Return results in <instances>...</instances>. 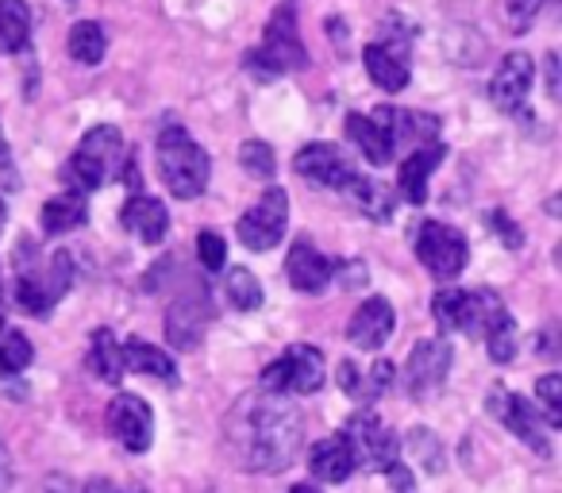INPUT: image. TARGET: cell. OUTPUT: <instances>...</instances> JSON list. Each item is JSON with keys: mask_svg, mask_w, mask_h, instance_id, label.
<instances>
[{"mask_svg": "<svg viewBox=\"0 0 562 493\" xmlns=\"http://www.w3.org/2000/svg\"><path fill=\"white\" fill-rule=\"evenodd\" d=\"M66 51H70L74 63L81 66H97L109 51V35L97 20H81V24L70 27V40H66Z\"/></svg>", "mask_w": 562, "mask_h": 493, "instance_id": "4316f807", "label": "cell"}, {"mask_svg": "<svg viewBox=\"0 0 562 493\" xmlns=\"http://www.w3.org/2000/svg\"><path fill=\"white\" fill-rule=\"evenodd\" d=\"M490 413L497 416V421L505 424L516 439H524L528 447H536L539 455L551 451L543 424H539V413L531 408L528 397H520V393H508V390H493L490 393Z\"/></svg>", "mask_w": 562, "mask_h": 493, "instance_id": "4fadbf2b", "label": "cell"}, {"mask_svg": "<svg viewBox=\"0 0 562 493\" xmlns=\"http://www.w3.org/2000/svg\"><path fill=\"white\" fill-rule=\"evenodd\" d=\"M390 382H393V362L378 359L374 367H370V378H367V382H359V401L382 397V393L390 390Z\"/></svg>", "mask_w": 562, "mask_h": 493, "instance_id": "d590c367", "label": "cell"}, {"mask_svg": "<svg viewBox=\"0 0 562 493\" xmlns=\"http://www.w3.org/2000/svg\"><path fill=\"white\" fill-rule=\"evenodd\" d=\"M293 170H297L305 181L339 189V193H344V189L355 181V173H359L351 163H347L344 150H339L336 143H308V147H301L297 158H293Z\"/></svg>", "mask_w": 562, "mask_h": 493, "instance_id": "30bf717a", "label": "cell"}, {"mask_svg": "<svg viewBox=\"0 0 562 493\" xmlns=\"http://www.w3.org/2000/svg\"><path fill=\"white\" fill-rule=\"evenodd\" d=\"M347 135H351V143L362 150V158H367L370 166H385L393 163V135L382 127V120L374 116H362V112H351L347 116Z\"/></svg>", "mask_w": 562, "mask_h": 493, "instance_id": "ffe728a7", "label": "cell"}, {"mask_svg": "<svg viewBox=\"0 0 562 493\" xmlns=\"http://www.w3.org/2000/svg\"><path fill=\"white\" fill-rule=\"evenodd\" d=\"M505 4H508V20H513V32H528L531 20L543 9V0H505Z\"/></svg>", "mask_w": 562, "mask_h": 493, "instance_id": "8d00e7d4", "label": "cell"}, {"mask_svg": "<svg viewBox=\"0 0 562 493\" xmlns=\"http://www.w3.org/2000/svg\"><path fill=\"white\" fill-rule=\"evenodd\" d=\"M482 336H485V347H490L493 362H513V355H516V324H513V316H508L505 305L493 309L490 321H485V328H482Z\"/></svg>", "mask_w": 562, "mask_h": 493, "instance_id": "f1b7e54d", "label": "cell"}, {"mask_svg": "<svg viewBox=\"0 0 562 493\" xmlns=\"http://www.w3.org/2000/svg\"><path fill=\"white\" fill-rule=\"evenodd\" d=\"M120 359H124V370H132V374H150L166 385H178V367H173V359L162 347L147 344V339H127V344L120 347Z\"/></svg>", "mask_w": 562, "mask_h": 493, "instance_id": "603a6c76", "label": "cell"}, {"mask_svg": "<svg viewBox=\"0 0 562 493\" xmlns=\"http://www.w3.org/2000/svg\"><path fill=\"white\" fill-rule=\"evenodd\" d=\"M536 397H539V405H543V421L551 424V428H559L562 424V378L543 374L536 382Z\"/></svg>", "mask_w": 562, "mask_h": 493, "instance_id": "836d02e7", "label": "cell"}, {"mask_svg": "<svg viewBox=\"0 0 562 493\" xmlns=\"http://www.w3.org/2000/svg\"><path fill=\"white\" fill-rule=\"evenodd\" d=\"M43 493H78V485H74L70 478H63V474H50L47 490H43Z\"/></svg>", "mask_w": 562, "mask_h": 493, "instance_id": "60d3db41", "label": "cell"}, {"mask_svg": "<svg viewBox=\"0 0 562 493\" xmlns=\"http://www.w3.org/2000/svg\"><path fill=\"white\" fill-rule=\"evenodd\" d=\"M305 66H308V51L297 32V4L285 0V4L273 9L262 43L247 55V70L255 74L258 81H273L290 70H305Z\"/></svg>", "mask_w": 562, "mask_h": 493, "instance_id": "7a4b0ae2", "label": "cell"}, {"mask_svg": "<svg viewBox=\"0 0 562 493\" xmlns=\"http://www.w3.org/2000/svg\"><path fill=\"white\" fill-rule=\"evenodd\" d=\"M120 220H124L127 232L139 235L143 243H162L166 232H170V212H166V204L155 201V197H143V193L127 197Z\"/></svg>", "mask_w": 562, "mask_h": 493, "instance_id": "d6986e66", "label": "cell"}, {"mask_svg": "<svg viewBox=\"0 0 562 493\" xmlns=\"http://www.w3.org/2000/svg\"><path fill=\"white\" fill-rule=\"evenodd\" d=\"M9 163V150H4V139H0V166Z\"/></svg>", "mask_w": 562, "mask_h": 493, "instance_id": "f6af8a7d", "label": "cell"}, {"mask_svg": "<svg viewBox=\"0 0 562 493\" xmlns=\"http://www.w3.org/2000/svg\"><path fill=\"white\" fill-rule=\"evenodd\" d=\"M4 216H9V204H4V197H0V227H4Z\"/></svg>", "mask_w": 562, "mask_h": 493, "instance_id": "ee69618b", "label": "cell"}, {"mask_svg": "<svg viewBox=\"0 0 562 493\" xmlns=\"http://www.w3.org/2000/svg\"><path fill=\"white\" fill-rule=\"evenodd\" d=\"M490 224H493V232H497V235H501V239H505V243H508V247H520V243H524L520 227H516V224H513V220H508V216H505V212H493V216H490Z\"/></svg>", "mask_w": 562, "mask_h": 493, "instance_id": "74e56055", "label": "cell"}, {"mask_svg": "<svg viewBox=\"0 0 562 493\" xmlns=\"http://www.w3.org/2000/svg\"><path fill=\"white\" fill-rule=\"evenodd\" d=\"M447 370H451V347L439 344V339H424V344H416L413 355H408V367H405L408 393L428 397L431 390L443 385Z\"/></svg>", "mask_w": 562, "mask_h": 493, "instance_id": "9a60e30c", "label": "cell"}, {"mask_svg": "<svg viewBox=\"0 0 562 493\" xmlns=\"http://www.w3.org/2000/svg\"><path fill=\"white\" fill-rule=\"evenodd\" d=\"M70 278H74V262H70V255H66V251L55 255L50 282H47V278H35V274H20V282H16L20 309H27V313H35V316H47L50 309H55V301L66 293Z\"/></svg>", "mask_w": 562, "mask_h": 493, "instance_id": "5bb4252c", "label": "cell"}, {"mask_svg": "<svg viewBox=\"0 0 562 493\" xmlns=\"http://www.w3.org/2000/svg\"><path fill=\"white\" fill-rule=\"evenodd\" d=\"M196 255H201V262H204L209 270H224V259H227V243H224V235L201 232V235H196Z\"/></svg>", "mask_w": 562, "mask_h": 493, "instance_id": "e575fe53", "label": "cell"}, {"mask_svg": "<svg viewBox=\"0 0 562 493\" xmlns=\"http://www.w3.org/2000/svg\"><path fill=\"white\" fill-rule=\"evenodd\" d=\"M239 163H243V170H247L250 178H270V173L278 170L270 143H262V139H247V143H243V147H239Z\"/></svg>", "mask_w": 562, "mask_h": 493, "instance_id": "d6a6232c", "label": "cell"}, {"mask_svg": "<svg viewBox=\"0 0 562 493\" xmlns=\"http://www.w3.org/2000/svg\"><path fill=\"white\" fill-rule=\"evenodd\" d=\"M239 428L243 459H247V467L262 470V474H278V470L290 467L301 451V439H305L301 413L293 405H285V401H278L273 393L243 405Z\"/></svg>", "mask_w": 562, "mask_h": 493, "instance_id": "6da1fadb", "label": "cell"}, {"mask_svg": "<svg viewBox=\"0 0 562 493\" xmlns=\"http://www.w3.org/2000/svg\"><path fill=\"white\" fill-rule=\"evenodd\" d=\"M12 485V459H9V447L0 444V493H9Z\"/></svg>", "mask_w": 562, "mask_h": 493, "instance_id": "ab89813d", "label": "cell"}, {"mask_svg": "<svg viewBox=\"0 0 562 493\" xmlns=\"http://www.w3.org/2000/svg\"><path fill=\"white\" fill-rule=\"evenodd\" d=\"M531 81H536V63H531V55H524V51L505 55L497 66V74H493V81H490L493 109L520 112L524 101H528V93H531Z\"/></svg>", "mask_w": 562, "mask_h": 493, "instance_id": "7c38bea8", "label": "cell"}, {"mask_svg": "<svg viewBox=\"0 0 562 493\" xmlns=\"http://www.w3.org/2000/svg\"><path fill=\"white\" fill-rule=\"evenodd\" d=\"M158 173L173 197L193 201L209 186V155L186 127H166L158 135Z\"/></svg>", "mask_w": 562, "mask_h": 493, "instance_id": "3957f363", "label": "cell"}, {"mask_svg": "<svg viewBox=\"0 0 562 493\" xmlns=\"http://www.w3.org/2000/svg\"><path fill=\"white\" fill-rule=\"evenodd\" d=\"M109 432L127 447V451H147L150 439H155V416H150V405L135 393H120L109 405Z\"/></svg>", "mask_w": 562, "mask_h": 493, "instance_id": "8fae6325", "label": "cell"}, {"mask_svg": "<svg viewBox=\"0 0 562 493\" xmlns=\"http://www.w3.org/2000/svg\"><path fill=\"white\" fill-rule=\"evenodd\" d=\"M344 193L351 197V201L359 204V209L367 212L370 220H390L393 216V197H390V189H385L382 181L355 173V181L344 189Z\"/></svg>", "mask_w": 562, "mask_h": 493, "instance_id": "f546056e", "label": "cell"}, {"mask_svg": "<svg viewBox=\"0 0 562 493\" xmlns=\"http://www.w3.org/2000/svg\"><path fill=\"white\" fill-rule=\"evenodd\" d=\"M331 274H336V267H331V259H324L321 251H316L313 243L297 239L290 247V259H285V278H290L293 290L301 293H324L331 282Z\"/></svg>", "mask_w": 562, "mask_h": 493, "instance_id": "2e32d148", "label": "cell"}, {"mask_svg": "<svg viewBox=\"0 0 562 493\" xmlns=\"http://www.w3.org/2000/svg\"><path fill=\"white\" fill-rule=\"evenodd\" d=\"M32 359H35V347L24 332L0 328V370L4 374H20V370L32 367Z\"/></svg>", "mask_w": 562, "mask_h": 493, "instance_id": "4dcf8cb0", "label": "cell"}, {"mask_svg": "<svg viewBox=\"0 0 562 493\" xmlns=\"http://www.w3.org/2000/svg\"><path fill=\"white\" fill-rule=\"evenodd\" d=\"M224 290H227V301H232L239 313H250V309L262 305V285H258V278L250 274L247 267H232V270H227Z\"/></svg>", "mask_w": 562, "mask_h": 493, "instance_id": "1f68e13d", "label": "cell"}, {"mask_svg": "<svg viewBox=\"0 0 562 493\" xmlns=\"http://www.w3.org/2000/svg\"><path fill=\"white\" fill-rule=\"evenodd\" d=\"M43 232L47 235H66L74 227H81L89 220V204L81 193H58L43 204Z\"/></svg>", "mask_w": 562, "mask_h": 493, "instance_id": "d4e9b609", "label": "cell"}, {"mask_svg": "<svg viewBox=\"0 0 562 493\" xmlns=\"http://www.w3.org/2000/svg\"><path fill=\"white\" fill-rule=\"evenodd\" d=\"M285 220H290V197H285V189L270 186L258 197L255 209L243 212L235 232H239L247 251H270V247L281 243V235H285Z\"/></svg>", "mask_w": 562, "mask_h": 493, "instance_id": "52a82bcc", "label": "cell"}, {"mask_svg": "<svg viewBox=\"0 0 562 493\" xmlns=\"http://www.w3.org/2000/svg\"><path fill=\"white\" fill-rule=\"evenodd\" d=\"M204 324H209V301H204V293H196V298H181L178 305L170 309V339H173V347H181V351H193V347L201 344V336H204Z\"/></svg>", "mask_w": 562, "mask_h": 493, "instance_id": "cb8c5ba5", "label": "cell"}, {"mask_svg": "<svg viewBox=\"0 0 562 493\" xmlns=\"http://www.w3.org/2000/svg\"><path fill=\"white\" fill-rule=\"evenodd\" d=\"M439 158H443V143H431V147H420L413 150V155L401 163V197H405L408 204H424L428 201V178L431 170L439 166Z\"/></svg>", "mask_w": 562, "mask_h": 493, "instance_id": "44dd1931", "label": "cell"}, {"mask_svg": "<svg viewBox=\"0 0 562 493\" xmlns=\"http://www.w3.org/2000/svg\"><path fill=\"white\" fill-rule=\"evenodd\" d=\"M124 163V135L112 124H101L78 143V150L66 163L63 178L74 186V193H93L112 178V170Z\"/></svg>", "mask_w": 562, "mask_h": 493, "instance_id": "277c9868", "label": "cell"}, {"mask_svg": "<svg viewBox=\"0 0 562 493\" xmlns=\"http://www.w3.org/2000/svg\"><path fill=\"white\" fill-rule=\"evenodd\" d=\"M32 43V9L24 0H0V51L20 55Z\"/></svg>", "mask_w": 562, "mask_h": 493, "instance_id": "484cf974", "label": "cell"}, {"mask_svg": "<svg viewBox=\"0 0 562 493\" xmlns=\"http://www.w3.org/2000/svg\"><path fill=\"white\" fill-rule=\"evenodd\" d=\"M362 63H367V74L374 86H382L385 93H401L408 86V55L405 47H393V43H370L362 51Z\"/></svg>", "mask_w": 562, "mask_h": 493, "instance_id": "ac0fdd59", "label": "cell"}, {"mask_svg": "<svg viewBox=\"0 0 562 493\" xmlns=\"http://www.w3.org/2000/svg\"><path fill=\"white\" fill-rule=\"evenodd\" d=\"M308 467H313V474L321 478V482H347L359 462H355L351 444H347L344 432H339V436H328V439H321V444L313 447V455H308Z\"/></svg>", "mask_w": 562, "mask_h": 493, "instance_id": "7402d4cb", "label": "cell"}, {"mask_svg": "<svg viewBox=\"0 0 562 493\" xmlns=\"http://www.w3.org/2000/svg\"><path fill=\"white\" fill-rule=\"evenodd\" d=\"M324 385V355L308 344L285 347V355L270 362L262 370V390L273 397H285V393H316Z\"/></svg>", "mask_w": 562, "mask_h": 493, "instance_id": "5b68a950", "label": "cell"}, {"mask_svg": "<svg viewBox=\"0 0 562 493\" xmlns=\"http://www.w3.org/2000/svg\"><path fill=\"white\" fill-rule=\"evenodd\" d=\"M393 336V305L385 298H370L359 305V313L347 324V339H351L359 351H378L385 347V339Z\"/></svg>", "mask_w": 562, "mask_h": 493, "instance_id": "e0dca14e", "label": "cell"}, {"mask_svg": "<svg viewBox=\"0 0 562 493\" xmlns=\"http://www.w3.org/2000/svg\"><path fill=\"white\" fill-rule=\"evenodd\" d=\"M0 328H4V305H0Z\"/></svg>", "mask_w": 562, "mask_h": 493, "instance_id": "bcb514c9", "label": "cell"}, {"mask_svg": "<svg viewBox=\"0 0 562 493\" xmlns=\"http://www.w3.org/2000/svg\"><path fill=\"white\" fill-rule=\"evenodd\" d=\"M290 493H321V490H316V485H308V482H297Z\"/></svg>", "mask_w": 562, "mask_h": 493, "instance_id": "7bdbcfd3", "label": "cell"}, {"mask_svg": "<svg viewBox=\"0 0 562 493\" xmlns=\"http://www.w3.org/2000/svg\"><path fill=\"white\" fill-rule=\"evenodd\" d=\"M501 301L493 293H467V290H439L431 298V316L447 332H482L490 313Z\"/></svg>", "mask_w": 562, "mask_h": 493, "instance_id": "9c48e42d", "label": "cell"}, {"mask_svg": "<svg viewBox=\"0 0 562 493\" xmlns=\"http://www.w3.org/2000/svg\"><path fill=\"white\" fill-rule=\"evenodd\" d=\"M385 474H390V482H393V493H416L413 474H408V470L401 467V462H393V467L385 470Z\"/></svg>", "mask_w": 562, "mask_h": 493, "instance_id": "f35d334b", "label": "cell"}, {"mask_svg": "<svg viewBox=\"0 0 562 493\" xmlns=\"http://www.w3.org/2000/svg\"><path fill=\"white\" fill-rule=\"evenodd\" d=\"M344 439L351 444L355 451V462H367V467H378V470H390L397 462V436L385 428V421L370 408H359L351 421L344 424Z\"/></svg>", "mask_w": 562, "mask_h": 493, "instance_id": "ba28073f", "label": "cell"}, {"mask_svg": "<svg viewBox=\"0 0 562 493\" xmlns=\"http://www.w3.org/2000/svg\"><path fill=\"white\" fill-rule=\"evenodd\" d=\"M89 370H93L101 382L116 385L124 378V359H120V344L109 328L93 332V347H89Z\"/></svg>", "mask_w": 562, "mask_h": 493, "instance_id": "83f0119b", "label": "cell"}, {"mask_svg": "<svg viewBox=\"0 0 562 493\" xmlns=\"http://www.w3.org/2000/svg\"><path fill=\"white\" fill-rule=\"evenodd\" d=\"M89 493H116L109 482H89Z\"/></svg>", "mask_w": 562, "mask_h": 493, "instance_id": "b9f144b4", "label": "cell"}, {"mask_svg": "<svg viewBox=\"0 0 562 493\" xmlns=\"http://www.w3.org/2000/svg\"><path fill=\"white\" fill-rule=\"evenodd\" d=\"M416 259L428 267V274H436L439 282H451V278L462 274L467 267V239H462L459 227L439 224V220H428L416 232Z\"/></svg>", "mask_w": 562, "mask_h": 493, "instance_id": "8992f818", "label": "cell"}]
</instances>
